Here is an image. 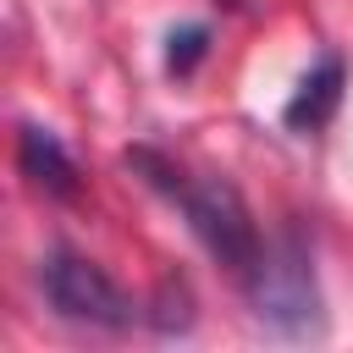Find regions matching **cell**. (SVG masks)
<instances>
[{"label": "cell", "mask_w": 353, "mask_h": 353, "mask_svg": "<svg viewBox=\"0 0 353 353\" xmlns=\"http://www.w3.org/2000/svg\"><path fill=\"white\" fill-rule=\"evenodd\" d=\"M39 292L61 320H77L94 331H127L138 320V303L116 287V276L77 248H50L39 259Z\"/></svg>", "instance_id": "3957f363"}, {"label": "cell", "mask_w": 353, "mask_h": 353, "mask_svg": "<svg viewBox=\"0 0 353 353\" xmlns=\"http://www.w3.org/2000/svg\"><path fill=\"white\" fill-rule=\"evenodd\" d=\"M127 165H132L149 188H160V193L188 215L193 237L210 248L215 265H226L237 281H248V270L259 265L265 243H259V226H254L243 193H237L226 176H188L176 160H165L160 149H143V143L127 149Z\"/></svg>", "instance_id": "6da1fadb"}, {"label": "cell", "mask_w": 353, "mask_h": 353, "mask_svg": "<svg viewBox=\"0 0 353 353\" xmlns=\"http://www.w3.org/2000/svg\"><path fill=\"white\" fill-rule=\"evenodd\" d=\"M232 6H237V0H232Z\"/></svg>", "instance_id": "ba28073f"}, {"label": "cell", "mask_w": 353, "mask_h": 353, "mask_svg": "<svg viewBox=\"0 0 353 353\" xmlns=\"http://www.w3.org/2000/svg\"><path fill=\"white\" fill-rule=\"evenodd\" d=\"M204 44H210V28H204V22L176 28V33L165 39V72H171V77H188V72L204 61Z\"/></svg>", "instance_id": "8992f818"}, {"label": "cell", "mask_w": 353, "mask_h": 353, "mask_svg": "<svg viewBox=\"0 0 353 353\" xmlns=\"http://www.w3.org/2000/svg\"><path fill=\"white\" fill-rule=\"evenodd\" d=\"M17 165H22V176H28L33 188H44V193H55V199H72V193H77V165H72L66 143H61L50 127H39V121H28V127L17 132Z\"/></svg>", "instance_id": "5b68a950"}, {"label": "cell", "mask_w": 353, "mask_h": 353, "mask_svg": "<svg viewBox=\"0 0 353 353\" xmlns=\"http://www.w3.org/2000/svg\"><path fill=\"white\" fill-rule=\"evenodd\" d=\"M248 303L254 314L281 331V336H314L320 331V281H314V265H309V248L298 232H281L259 265L248 270Z\"/></svg>", "instance_id": "7a4b0ae2"}, {"label": "cell", "mask_w": 353, "mask_h": 353, "mask_svg": "<svg viewBox=\"0 0 353 353\" xmlns=\"http://www.w3.org/2000/svg\"><path fill=\"white\" fill-rule=\"evenodd\" d=\"M160 331H188L193 325V292H188V281H160V298H154V314H149Z\"/></svg>", "instance_id": "52a82bcc"}, {"label": "cell", "mask_w": 353, "mask_h": 353, "mask_svg": "<svg viewBox=\"0 0 353 353\" xmlns=\"http://www.w3.org/2000/svg\"><path fill=\"white\" fill-rule=\"evenodd\" d=\"M342 83H347V72H342V55H320V61L303 72L298 94L287 99L281 121H287L292 132H320V127L336 116V105H342Z\"/></svg>", "instance_id": "277c9868"}]
</instances>
